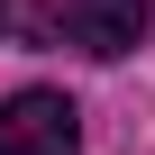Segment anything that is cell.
<instances>
[{
  "mask_svg": "<svg viewBox=\"0 0 155 155\" xmlns=\"http://www.w3.org/2000/svg\"><path fill=\"white\" fill-rule=\"evenodd\" d=\"M64 37L82 55H101V64H119V55L146 46V0H73L64 9Z\"/></svg>",
  "mask_w": 155,
  "mask_h": 155,
  "instance_id": "2",
  "label": "cell"
},
{
  "mask_svg": "<svg viewBox=\"0 0 155 155\" xmlns=\"http://www.w3.org/2000/svg\"><path fill=\"white\" fill-rule=\"evenodd\" d=\"M82 146V110L64 91H9L0 101V155H73Z\"/></svg>",
  "mask_w": 155,
  "mask_h": 155,
  "instance_id": "1",
  "label": "cell"
},
{
  "mask_svg": "<svg viewBox=\"0 0 155 155\" xmlns=\"http://www.w3.org/2000/svg\"><path fill=\"white\" fill-rule=\"evenodd\" d=\"M0 28H9V0H0Z\"/></svg>",
  "mask_w": 155,
  "mask_h": 155,
  "instance_id": "3",
  "label": "cell"
}]
</instances>
